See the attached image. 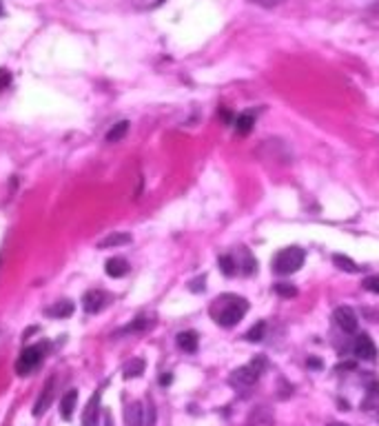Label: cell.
<instances>
[{
    "label": "cell",
    "mask_w": 379,
    "mask_h": 426,
    "mask_svg": "<svg viewBox=\"0 0 379 426\" xmlns=\"http://www.w3.org/2000/svg\"><path fill=\"white\" fill-rule=\"evenodd\" d=\"M246 311H249V302L239 295H233V293H224V295L215 297L209 309L211 317L215 320L219 326H224V329L235 326L239 320L246 315Z\"/></svg>",
    "instance_id": "1"
},
{
    "label": "cell",
    "mask_w": 379,
    "mask_h": 426,
    "mask_svg": "<svg viewBox=\"0 0 379 426\" xmlns=\"http://www.w3.org/2000/svg\"><path fill=\"white\" fill-rule=\"evenodd\" d=\"M304 258H306L304 249H299V246H286L273 260V271L277 275H291V273L299 271V266L304 264Z\"/></svg>",
    "instance_id": "2"
},
{
    "label": "cell",
    "mask_w": 379,
    "mask_h": 426,
    "mask_svg": "<svg viewBox=\"0 0 379 426\" xmlns=\"http://www.w3.org/2000/svg\"><path fill=\"white\" fill-rule=\"evenodd\" d=\"M44 359V344H33V346H27V349L20 353L18 362H16V373L18 375H29L42 364Z\"/></svg>",
    "instance_id": "3"
},
{
    "label": "cell",
    "mask_w": 379,
    "mask_h": 426,
    "mask_svg": "<svg viewBox=\"0 0 379 426\" xmlns=\"http://www.w3.org/2000/svg\"><path fill=\"white\" fill-rule=\"evenodd\" d=\"M332 320H335V324H337L344 333H355V331H357V326H359L357 313L352 311L350 306H337L335 313H332Z\"/></svg>",
    "instance_id": "4"
},
{
    "label": "cell",
    "mask_w": 379,
    "mask_h": 426,
    "mask_svg": "<svg viewBox=\"0 0 379 426\" xmlns=\"http://www.w3.org/2000/svg\"><path fill=\"white\" fill-rule=\"evenodd\" d=\"M352 355L359 359H366V362H372L377 357V346L366 333H362V335H357L355 344H352Z\"/></svg>",
    "instance_id": "5"
},
{
    "label": "cell",
    "mask_w": 379,
    "mask_h": 426,
    "mask_svg": "<svg viewBox=\"0 0 379 426\" xmlns=\"http://www.w3.org/2000/svg\"><path fill=\"white\" fill-rule=\"evenodd\" d=\"M53 379H49L44 386H42V391H40V397L36 399V404H33V409H31V415L33 417H40V415H44V411L47 409H51V399H53Z\"/></svg>",
    "instance_id": "6"
},
{
    "label": "cell",
    "mask_w": 379,
    "mask_h": 426,
    "mask_svg": "<svg viewBox=\"0 0 379 426\" xmlns=\"http://www.w3.org/2000/svg\"><path fill=\"white\" fill-rule=\"evenodd\" d=\"M259 375H262V373L255 371L251 364H246V366H239V369H235L231 373V382L239 384V386H251V384L257 382Z\"/></svg>",
    "instance_id": "7"
},
{
    "label": "cell",
    "mask_w": 379,
    "mask_h": 426,
    "mask_svg": "<svg viewBox=\"0 0 379 426\" xmlns=\"http://www.w3.org/2000/svg\"><path fill=\"white\" fill-rule=\"evenodd\" d=\"M106 304V293L102 291H86L82 297V306L86 313H100Z\"/></svg>",
    "instance_id": "8"
},
{
    "label": "cell",
    "mask_w": 379,
    "mask_h": 426,
    "mask_svg": "<svg viewBox=\"0 0 379 426\" xmlns=\"http://www.w3.org/2000/svg\"><path fill=\"white\" fill-rule=\"evenodd\" d=\"M98 417H100V391L93 393L91 399L86 402V409L82 413V426H98Z\"/></svg>",
    "instance_id": "9"
},
{
    "label": "cell",
    "mask_w": 379,
    "mask_h": 426,
    "mask_svg": "<svg viewBox=\"0 0 379 426\" xmlns=\"http://www.w3.org/2000/svg\"><path fill=\"white\" fill-rule=\"evenodd\" d=\"M126 426H144V406L140 402H131L124 411Z\"/></svg>",
    "instance_id": "10"
},
{
    "label": "cell",
    "mask_w": 379,
    "mask_h": 426,
    "mask_svg": "<svg viewBox=\"0 0 379 426\" xmlns=\"http://www.w3.org/2000/svg\"><path fill=\"white\" fill-rule=\"evenodd\" d=\"M76 404H78V391L76 389H69L64 393V397L60 399V417L62 419H71L73 411H76Z\"/></svg>",
    "instance_id": "11"
},
{
    "label": "cell",
    "mask_w": 379,
    "mask_h": 426,
    "mask_svg": "<svg viewBox=\"0 0 379 426\" xmlns=\"http://www.w3.org/2000/svg\"><path fill=\"white\" fill-rule=\"evenodd\" d=\"M104 271L109 278H122L129 273V262L124 258H109L104 264Z\"/></svg>",
    "instance_id": "12"
},
{
    "label": "cell",
    "mask_w": 379,
    "mask_h": 426,
    "mask_svg": "<svg viewBox=\"0 0 379 426\" xmlns=\"http://www.w3.org/2000/svg\"><path fill=\"white\" fill-rule=\"evenodd\" d=\"M175 342H177V346H180V349H182L184 353H195V351H197L199 337H197V333H195V331H182V333H177Z\"/></svg>",
    "instance_id": "13"
},
{
    "label": "cell",
    "mask_w": 379,
    "mask_h": 426,
    "mask_svg": "<svg viewBox=\"0 0 379 426\" xmlns=\"http://www.w3.org/2000/svg\"><path fill=\"white\" fill-rule=\"evenodd\" d=\"M49 317H56V320H62V317H69L73 313V302L71 300H62V302H56L53 306L44 311Z\"/></svg>",
    "instance_id": "14"
},
{
    "label": "cell",
    "mask_w": 379,
    "mask_h": 426,
    "mask_svg": "<svg viewBox=\"0 0 379 426\" xmlns=\"http://www.w3.org/2000/svg\"><path fill=\"white\" fill-rule=\"evenodd\" d=\"M129 242H131L129 233H111V236H106L104 240H100L98 249H111V246H122V244H129Z\"/></svg>",
    "instance_id": "15"
},
{
    "label": "cell",
    "mask_w": 379,
    "mask_h": 426,
    "mask_svg": "<svg viewBox=\"0 0 379 426\" xmlns=\"http://www.w3.org/2000/svg\"><path fill=\"white\" fill-rule=\"evenodd\" d=\"M144 366H146V362H144V359H140V357L131 359V362H126V364H124V369H122L124 379H133V377L142 375V373H144Z\"/></svg>",
    "instance_id": "16"
},
{
    "label": "cell",
    "mask_w": 379,
    "mask_h": 426,
    "mask_svg": "<svg viewBox=\"0 0 379 426\" xmlns=\"http://www.w3.org/2000/svg\"><path fill=\"white\" fill-rule=\"evenodd\" d=\"M126 133H129V122H126V120H120V122H116L106 131V142H120Z\"/></svg>",
    "instance_id": "17"
},
{
    "label": "cell",
    "mask_w": 379,
    "mask_h": 426,
    "mask_svg": "<svg viewBox=\"0 0 379 426\" xmlns=\"http://www.w3.org/2000/svg\"><path fill=\"white\" fill-rule=\"evenodd\" d=\"M233 124H235V131L239 133V136H249L253 124H255V118H253V113H242V116L235 118Z\"/></svg>",
    "instance_id": "18"
},
{
    "label": "cell",
    "mask_w": 379,
    "mask_h": 426,
    "mask_svg": "<svg viewBox=\"0 0 379 426\" xmlns=\"http://www.w3.org/2000/svg\"><path fill=\"white\" fill-rule=\"evenodd\" d=\"M217 264H219V271H222L226 278H233L237 273V269H239V264L235 262V258H233V255H219Z\"/></svg>",
    "instance_id": "19"
},
{
    "label": "cell",
    "mask_w": 379,
    "mask_h": 426,
    "mask_svg": "<svg viewBox=\"0 0 379 426\" xmlns=\"http://www.w3.org/2000/svg\"><path fill=\"white\" fill-rule=\"evenodd\" d=\"M332 264H335L339 271H346V273H359L357 262H352L348 255H339V253H337V255H332Z\"/></svg>",
    "instance_id": "20"
},
{
    "label": "cell",
    "mask_w": 379,
    "mask_h": 426,
    "mask_svg": "<svg viewBox=\"0 0 379 426\" xmlns=\"http://www.w3.org/2000/svg\"><path fill=\"white\" fill-rule=\"evenodd\" d=\"M151 324H153V322H151L149 317H136V320H133V322L124 329V333H144V331H149V329H151Z\"/></svg>",
    "instance_id": "21"
},
{
    "label": "cell",
    "mask_w": 379,
    "mask_h": 426,
    "mask_svg": "<svg viewBox=\"0 0 379 426\" xmlns=\"http://www.w3.org/2000/svg\"><path fill=\"white\" fill-rule=\"evenodd\" d=\"M264 333H266V322H257L255 326H251L249 331H246V339L249 342H262L264 339Z\"/></svg>",
    "instance_id": "22"
},
{
    "label": "cell",
    "mask_w": 379,
    "mask_h": 426,
    "mask_svg": "<svg viewBox=\"0 0 379 426\" xmlns=\"http://www.w3.org/2000/svg\"><path fill=\"white\" fill-rule=\"evenodd\" d=\"M275 293L279 297H295L297 295V289L293 284H286V282H277L275 284Z\"/></svg>",
    "instance_id": "23"
},
{
    "label": "cell",
    "mask_w": 379,
    "mask_h": 426,
    "mask_svg": "<svg viewBox=\"0 0 379 426\" xmlns=\"http://www.w3.org/2000/svg\"><path fill=\"white\" fill-rule=\"evenodd\" d=\"M362 284H364L366 291H370V293H375V295H379V275H368Z\"/></svg>",
    "instance_id": "24"
},
{
    "label": "cell",
    "mask_w": 379,
    "mask_h": 426,
    "mask_svg": "<svg viewBox=\"0 0 379 426\" xmlns=\"http://www.w3.org/2000/svg\"><path fill=\"white\" fill-rule=\"evenodd\" d=\"M255 266H257V262L249 255V251H244V269H242V271L246 273V275H251V273L255 271Z\"/></svg>",
    "instance_id": "25"
},
{
    "label": "cell",
    "mask_w": 379,
    "mask_h": 426,
    "mask_svg": "<svg viewBox=\"0 0 379 426\" xmlns=\"http://www.w3.org/2000/svg\"><path fill=\"white\" fill-rule=\"evenodd\" d=\"M155 424V409L149 404V409H144V426H153Z\"/></svg>",
    "instance_id": "26"
},
{
    "label": "cell",
    "mask_w": 379,
    "mask_h": 426,
    "mask_svg": "<svg viewBox=\"0 0 379 426\" xmlns=\"http://www.w3.org/2000/svg\"><path fill=\"white\" fill-rule=\"evenodd\" d=\"M11 84V71L7 69H0V91L7 89V87Z\"/></svg>",
    "instance_id": "27"
},
{
    "label": "cell",
    "mask_w": 379,
    "mask_h": 426,
    "mask_svg": "<svg viewBox=\"0 0 379 426\" xmlns=\"http://www.w3.org/2000/svg\"><path fill=\"white\" fill-rule=\"evenodd\" d=\"M217 116L224 120V124H233V122H235V118H233V113H231V111H226V109H219V111H217Z\"/></svg>",
    "instance_id": "28"
},
{
    "label": "cell",
    "mask_w": 379,
    "mask_h": 426,
    "mask_svg": "<svg viewBox=\"0 0 379 426\" xmlns=\"http://www.w3.org/2000/svg\"><path fill=\"white\" fill-rule=\"evenodd\" d=\"M251 3H255L259 7H277V5H282L284 0H251Z\"/></svg>",
    "instance_id": "29"
},
{
    "label": "cell",
    "mask_w": 379,
    "mask_h": 426,
    "mask_svg": "<svg viewBox=\"0 0 379 426\" xmlns=\"http://www.w3.org/2000/svg\"><path fill=\"white\" fill-rule=\"evenodd\" d=\"M191 291H204V278H197V280H193L191 282Z\"/></svg>",
    "instance_id": "30"
},
{
    "label": "cell",
    "mask_w": 379,
    "mask_h": 426,
    "mask_svg": "<svg viewBox=\"0 0 379 426\" xmlns=\"http://www.w3.org/2000/svg\"><path fill=\"white\" fill-rule=\"evenodd\" d=\"M171 382H173V375H171V373H164V375L160 377V384H162V386H169Z\"/></svg>",
    "instance_id": "31"
},
{
    "label": "cell",
    "mask_w": 379,
    "mask_h": 426,
    "mask_svg": "<svg viewBox=\"0 0 379 426\" xmlns=\"http://www.w3.org/2000/svg\"><path fill=\"white\" fill-rule=\"evenodd\" d=\"M308 366L310 369H322V362H319L317 357H308Z\"/></svg>",
    "instance_id": "32"
},
{
    "label": "cell",
    "mask_w": 379,
    "mask_h": 426,
    "mask_svg": "<svg viewBox=\"0 0 379 426\" xmlns=\"http://www.w3.org/2000/svg\"><path fill=\"white\" fill-rule=\"evenodd\" d=\"M0 16H5V9H3V3H0Z\"/></svg>",
    "instance_id": "33"
},
{
    "label": "cell",
    "mask_w": 379,
    "mask_h": 426,
    "mask_svg": "<svg viewBox=\"0 0 379 426\" xmlns=\"http://www.w3.org/2000/svg\"><path fill=\"white\" fill-rule=\"evenodd\" d=\"M330 426H346V424H330Z\"/></svg>",
    "instance_id": "34"
},
{
    "label": "cell",
    "mask_w": 379,
    "mask_h": 426,
    "mask_svg": "<svg viewBox=\"0 0 379 426\" xmlns=\"http://www.w3.org/2000/svg\"><path fill=\"white\" fill-rule=\"evenodd\" d=\"M155 3H158V5H160V3H162V0H155Z\"/></svg>",
    "instance_id": "35"
}]
</instances>
